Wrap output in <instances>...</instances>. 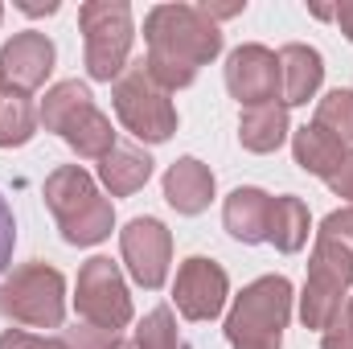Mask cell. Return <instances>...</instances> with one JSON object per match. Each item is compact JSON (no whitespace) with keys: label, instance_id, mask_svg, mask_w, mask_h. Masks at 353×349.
Returning <instances> with one entry per match:
<instances>
[{"label":"cell","instance_id":"5","mask_svg":"<svg viewBox=\"0 0 353 349\" xmlns=\"http://www.w3.org/2000/svg\"><path fill=\"white\" fill-rule=\"evenodd\" d=\"M353 288V247L316 235L312 259H308V279L300 292V321L304 329H329V321L350 304Z\"/></svg>","mask_w":353,"mask_h":349},{"label":"cell","instance_id":"8","mask_svg":"<svg viewBox=\"0 0 353 349\" xmlns=\"http://www.w3.org/2000/svg\"><path fill=\"white\" fill-rule=\"evenodd\" d=\"M74 308H79L83 325L107 329V333H119L132 321V296H128V283L119 275V263H111L107 255H94L79 267Z\"/></svg>","mask_w":353,"mask_h":349},{"label":"cell","instance_id":"19","mask_svg":"<svg viewBox=\"0 0 353 349\" xmlns=\"http://www.w3.org/2000/svg\"><path fill=\"white\" fill-rule=\"evenodd\" d=\"M58 136H62V140L70 144V152L83 157V161H103V157L115 148V128H111V119H107L99 107L79 111Z\"/></svg>","mask_w":353,"mask_h":349},{"label":"cell","instance_id":"2","mask_svg":"<svg viewBox=\"0 0 353 349\" xmlns=\"http://www.w3.org/2000/svg\"><path fill=\"white\" fill-rule=\"evenodd\" d=\"M41 197H46V206H50V214H54V222L70 247H94L115 226L111 197L99 193L94 177L83 165H58L46 177Z\"/></svg>","mask_w":353,"mask_h":349},{"label":"cell","instance_id":"29","mask_svg":"<svg viewBox=\"0 0 353 349\" xmlns=\"http://www.w3.org/2000/svg\"><path fill=\"white\" fill-rule=\"evenodd\" d=\"M0 349H66L62 337H33L25 329H8L0 333Z\"/></svg>","mask_w":353,"mask_h":349},{"label":"cell","instance_id":"31","mask_svg":"<svg viewBox=\"0 0 353 349\" xmlns=\"http://www.w3.org/2000/svg\"><path fill=\"white\" fill-rule=\"evenodd\" d=\"M197 8L218 25V21H226V17H239V12L247 8V0H234V4H210V0H205V4H197Z\"/></svg>","mask_w":353,"mask_h":349},{"label":"cell","instance_id":"3","mask_svg":"<svg viewBox=\"0 0 353 349\" xmlns=\"http://www.w3.org/2000/svg\"><path fill=\"white\" fill-rule=\"evenodd\" d=\"M288 321H292V279L259 275L234 296L226 312V341L230 349H279Z\"/></svg>","mask_w":353,"mask_h":349},{"label":"cell","instance_id":"17","mask_svg":"<svg viewBox=\"0 0 353 349\" xmlns=\"http://www.w3.org/2000/svg\"><path fill=\"white\" fill-rule=\"evenodd\" d=\"M345 144L337 140V136H329L325 128H316V123H304L296 136H292V157H296V165L304 169V173L321 177V181H329L333 169L345 161Z\"/></svg>","mask_w":353,"mask_h":349},{"label":"cell","instance_id":"21","mask_svg":"<svg viewBox=\"0 0 353 349\" xmlns=\"http://www.w3.org/2000/svg\"><path fill=\"white\" fill-rule=\"evenodd\" d=\"M94 107V94H90L87 83H79V79H66V83H54V87L46 90V99H41V107H37V123L46 128V132H62L79 111H87Z\"/></svg>","mask_w":353,"mask_h":349},{"label":"cell","instance_id":"35","mask_svg":"<svg viewBox=\"0 0 353 349\" xmlns=\"http://www.w3.org/2000/svg\"><path fill=\"white\" fill-rule=\"evenodd\" d=\"M123 349H132V346H123Z\"/></svg>","mask_w":353,"mask_h":349},{"label":"cell","instance_id":"12","mask_svg":"<svg viewBox=\"0 0 353 349\" xmlns=\"http://www.w3.org/2000/svg\"><path fill=\"white\" fill-rule=\"evenodd\" d=\"M54 41L37 29H25V33H12L4 46H0V83L4 90H17V94H29L37 90L50 70H54Z\"/></svg>","mask_w":353,"mask_h":349},{"label":"cell","instance_id":"34","mask_svg":"<svg viewBox=\"0 0 353 349\" xmlns=\"http://www.w3.org/2000/svg\"><path fill=\"white\" fill-rule=\"evenodd\" d=\"M0 21H4V4H0Z\"/></svg>","mask_w":353,"mask_h":349},{"label":"cell","instance_id":"26","mask_svg":"<svg viewBox=\"0 0 353 349\" xmlns=\"http://www.w3.org/2000/svg\"><path fill=\"white\" fill-rule=\"evenodd\" d=\"M321 349H353V296L350 304L329 321V329L321 333Z\"/></svg>","mask_w":353,"mask_h":349},{"label":"cell","instance_id":"13","mask_svg":"<svg viewBox=\"0 0 353 349\" xmlns=\"http://www.w3.org/2000/svg\"><path fill=\"white\" fill-rule=\"evenodd\" d=\"M325 83V58L321 50L292 41L279 50V103L283 107H304L308 99H316V90Z\"/></svg>","mask_w":353,"mask_h":349},{"label":"cell","instance_id":"10","mask_svg":"<svg viewBox=\"0 0 353 349\" xmlns=\"http://www.w3.org/2000/svg\"><path fill=\"white\" fill-rule=\"evenodd\" d=\"M226 296H230V279H226L222 263L205 259V255H189L176 267L173 300L185 321H214L226 308Z\"/></svg>","mask_w":353,"mask_h":349},{"label":"cell","instance_id":"30","mask_svg":"<svg viewBox=\"0 0 353 349\" xmlns=\"http://www.w3.org/2000/svg\"><path fill=\"white\" fill-rule=\"evenodd\" d=\"M325 185H329V189H333L337 197H345V201L353 206V148L345 152V161H341V165L333 169V177H329Z\"/></svg>","mask_w":353,"mask_h":349},{"label":"cell","instance_id":"32","mask_svg":"<svg viewBox=\"0 0 353 349\" xmlns=\"http://www.w3.org/2000/svg\"><path fill=\"white\" fill-rule=\"evenodd\" d=\"M333 21L341 25V33L353 41V0H341V4H333Z\"/></svg>","mask_w":353,"mask_h":349},{"label":"cell","instance_id":"1","mask_svg":"<svg viewBox=\"0 0 353 349\" xmlns=\"http://www.w3.org/2000/svg\"><path fill=\"white\" fill-rule=\"evenodd\" d=\"M144 70L169 94L193 87L197 70L222 54V29L197 4H157L144 17Z\"/></svg>","mask_w":353,"mask_h":349},{"label":"cell","instance_id":"7","mask_svg":"<svg viewBox=\"0 0 353 349\" xmlns=\"http://www.w3.org/2000/svg\"><path fill=\"white\" fill-rule=\"evenodd\" d=\"M111 107H115L119 123H123L136 140H144V144H165V140H173L176 107H173V99H169V90L152 83V74L144 70V62L128 66V70L115 79V87H111Z\"/></svg>","mask_w":353,"mask_h":349},{"label":"cell","instance_id":"20","mask_svg":"<svg viewBox=\"0 0 353 349\" xmlns=\"http://www.w3.org/2000/svg\"><path fill=\"white\" fill-rule=\"evenodd\" d=\"M267 243H271L275 251H283V255L304 251V243H308V206H304L300 197L283 193V197H275V201H271Z\"/></svg>","mask_w":353,"mask_h":349},{"label":"cell","instance_id":"4","mask_svg":"<svg viewBox=\"0 0 353 349\" xmlns=\"http://www.w3.org/2000/svg\"><path fill=\"white\" fill-rule=\"evenodd\" d=\"M0 317L25 329H58L66 321V279L58 267L21 263L0 283Z\"/></svg>","mask_w":353,"mask_h":349},{"label":"cell","instance_id":"25","mask_svg":"<svg viewBox=\"0 0 353 349\" xmlns=\"http://www.w3.org/2000/svg\"><path fill=\"white\" fill-rule=\"evenodd\" d=\"M62 346L66 349H123L119 333H107V329H94V325H74V329H62Z\"/></svg>","mask_w":353,"mask_h":349},{"label":"cell","instance_id":"23","mask_svg":"<svg viewBox=\"0 0 353 349\" xmlns=\"http://www.w3.org/2000/svg\"><path fill=\"white\" fill-rule=\"evenodd\" d=\"M132 349H189V341L181 337V329H176V317L173 308H152L144 321H140V329H136V337H132Z\"/></svg>","mask_w":353,"mask_h":349},{"label":"cell","instance_id":"14","mask_svg":"<svg viewBox=\"0 0 353 349\" xmlns=\"http://www.w3.org/2000/svg\"><path fill=\"white\" fill-rule=\"evenodd\" d=\"M165 201L173 206L176 214H185V218L210 210V201H214V173H210V165H201L197 157L173 161L169 173H165Z\"/></svg>","mask_w":353,"mask_h":349},{"label":"cell","instance_id":"28","mask_svg":"<svg viewBox=\"0 0 353 349\" xmlns=\"http://www.w3.org/2000/svg\"><path fill=\"white\" fill-rule=\"evenodd\" d=\"M12 247H17V218H12V206L0 193V275L12 263Z\"/></svg>","mask_w":353,"mask_h":349},{"label":"cell","instance_id":"6","mask_svg":"<svg viewBox=\"0 0 353 349\" xmlns=\"http://www.w3.org/2000/svg\"><path fill=\"white\" fill-rule=\"evenodd\" d=\"M83 46H87V74L94 83H111L128 70V54L136 41L132 4L128 0H87L79 8Z\"/></svg>","mask_w":353,"mask_h":349},{"label":"cell","instance_id":"16","mask_svg":"<svg viewBox=\"0 0 353 349\" xmlns=\"http://www.w3.org/2000/svg\"><path fill=\"white\" fill-rule=\"evenodd\" d=\"M152 177V157L128 144H115L103 161H99V181L111 197H132L136 189H144Z\"/></svg>","mask_w":353,"mask_h":349},{"label":"cell","instance_id":"15","mask_svg":"<svg viewBox=\"0 0 353 349\" xmlns=\"http://www.w3.org/2000/svg\"><path fill=\"white\" fill-rule=\"evenodd\" d=\"M271 193L255 189V185H239L226 206H222V222L230 230V239L255 247V243H267V222H271Z\"/></svg>","mask_w":353,"mask_h":349},{"label":"cell","instance_id":"22","mask_svg":"<svg viewBox=\"0 0 353 349\" xmlns=\"http://www.w3.org/2000/svg\"><path fill=\"white\" fill-rule=\"evenodd\" d=\"M37 136V107L29 94L0 87V148H21Z\"/></svg>","mask_w":353,"mask_h":349},{"label":"cell","instance_id":"9","mask_svg":"<svg viewBox=\"0 0 353 349\" xmlns=\"http://www.w3.org/2000/svg\"><path fill=\"white\" fill-rule=\"evenodd\" d=\"M119 251L140 288H148V292L165 288L169 263H173V235L161 218H132L119 230Z\"/></svg>","mask_w":353,"mask_h":349},{"label":"cell","instance_id":"11","mask_svg":"<svg viewBox=\"0 0 353 349\" xmlns=\"http://www.w3.org/2000/svg\"><path fill=\"white\" fill-rule=\"evenodd\" d=\"M226 90L243 107L279 103V54H271L259 41H247V46L230 50V58H226Z\"/></svg>","mask_w":353,"mask_h":349},{"label":"cell","instance_id":"27","mask_svg":"<svg viewBox=\"0 0 353 349\" xmlns=\"http://www.w3.org/2000/svg\"><path fill=\"white\" fill-rule=\"evenodd\" d=\"M316 235H325V239H337V243L353 247V206H341V210H333V214L321 222V230H316Z\"/></svg>","mask_w":353,"mask_h":349},{"label":"cell","instance_id":"33","mask_svg":"<svg viewBox=\"0 0 353 349\" xmlns=\"http://www.w3.org/2000/svg\"><path fill=\"white\" fill-rule=\"evenodd\" d=\"M17 8L29 12V17H41V12L50 17V12H58V0H46V4H41V0H17Z\"/></svg>","mask_w":353,"mask_h":349},{"label":"cell","instance_id":"18","mask_svg":"<svg viewBox=\"0 0 353 349\" xmlns=\"http://www.w3.org/2000/svg\"><path fill=\"white\" fill-rule=\"evenodd\" d=\"M288 140V107L283 103H267V107H247L239 119V144L247 152H275Z\"/></svg>","mask_w":353,"mask_h":349},{"label":"cell","instance_id":"24","mask_svg":"<svg viewBox=\"0 0 353 349\" xmlns=\"http://www.w3.org/2000/svg\"><path fill=\"white\" fill-rule=\"evenodd\" d=\"M316 128H325L329 136H337L341 144H353V90L337 87L329 90L321 103H316Z\"/></svg>","mask_w":353,"mask_h":349}]
</instances>
